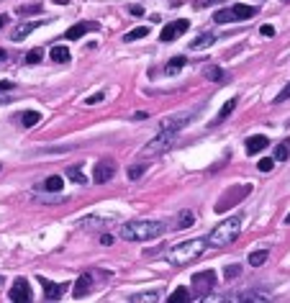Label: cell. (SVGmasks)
Instances as JSON below:
<instances>
[{
	"label": "cell",
	"instance_id": "6da1fadb",
	"mask_svg": "<svg viewBox=\"0 0 290 303\" xmlns=\"http://www.w3.org/2000/svg\"><path fill=\"white\" fill-rule=\"evenodd\" d=\"M167 231V224L162 221H129L121 226V236L126 241H149Z\"/></svg>",
	"mask_w": 290,
	"mask_h": 303
},
{
	"label": "cell",
	"instance_id": "7a4b0ae2",
	"mask_svg": "<svg viewBox=\"0 0 290 303\" xmlns=\"http://www.w3.org/2000/svg\"><path fill=\"white\" fill-rule=\"evenodd\" d=\"M206 239H188V241H180L172 249L164 252V260L170 265H188L193 260H198L203 252H206Z\"/></svg>",
	"mask_w": 290,
	"mask_h": 303
},
{
	"label": "cell",
	"instance_id": "3957f363",
	"mask_svg": "<svg viewBox=\"0 0 290 303\" xmlns=\"http://www.w3.org/2000/svg\"><path fill=\"white\" fill-rule=\"evenodd\" d=\"M239 231H241V216H231V219L221 221L216 229L208 234L206 244L208 247H226V244H231V241L239 236Z\"/></svg>",
	"mask_w": 290,
	"mask_h": 303
},
{
	"label": "cell",
	"instance_id": "277c9868",
	"mask_svg": "<svg viewBox=\"0 0 290 303\" xmlns=\"http://www.w3.org/2000/svg\"><path fill=\"white\" fill-rule=\"evenodd\" d=\"M257 16V8L254 5H231V8H223V10H216L213 13V21L216 23H239V21H249Z\"/></svg>",
	"mask_w": 290,
	"mask_h": 303
},
{
	"label": "cell",
	"instance_id": "5b68a950",
	"mask_svg": "<svg viewBox=\"0 0 290 303\" xmlns=\"http://www.w3.org/2000/svg\"><path fill=\"white\" fill-rule=\"evenodd\" d=\"M175 139H177V134L175 131H159L157 136H154V139H151L146 147H142L139 149V159H149V157H157V154H162V152H167V149H170L172 144H175Z\"/></svg>",
	"mask_w": 290,
	"mask_h": 303
},
{
	"label": "cell",
	"instance_id": "8992f818",
	"mask_svg": "<svg viewBox=\"0 0 290 303\" xmlns=\"http://www.w3.org/2000/svg\"><path fill=\"white\" fill-rule=\"evenodd\" d=\"M249 193H252V185H239V188L226 190L221 198H218V203H216V211H218V214H223L226 208H231V206H236L239 201H244V195H249Z\"/></svg>",
	"mask_w": 290,
	"mask_h": 303
},
{
	"label": "cell",
	"instance_id": "52a82bcc",
	"mask_svg": "<svg viewBox=\"0 0 290 303\" xmlns=\"http://www.w3.org/2000/svg\"><path fill=\"white\" fill-rule=\"evenodd\" d=\"M188 26H190V21L188 18H177V21H172V23H167L164 28H162V34H159V39L167 44V41H175L180 34H185L188 31Z\"/></svg>",
	"mask_w": 290,
	"mask_h": 303
},
{
	"label": "cell",
	"instance_id": "ba28073f",
	"mask_svg": "<svg viewBox=\"0 0 290 303\" xmlns=\"http://www.w3.org/2000/svg\"><path fill=\"white\" fill-rule=\"evenodd\" d=\"M113 175H116V162L113 159L95 162V170H93V180H95V183H111Z\"/></svg>",
	"mask_w": 290,
	"mask_h": 303
},
{
	"label": "cell",
	"instance_id": "9c48e42d",
	"mask_svg": "<svg viewBox=\"0 0 290 303\" xmlns=\"http://www.w3.org/2000/svg\"><path fill=\"white\" fill-rule=\"evenodd\" d=\"M195 113H198V108H193V111H182V113H177V116H172V118H167V121H162V129L164 131H180L185 124H190V121L195 118Z\"/></svg>",
	"mask_w": 290,
	"mask_h": 303
},
{
	"label": "cell",
	"instance_id": "30bf717a",
	"mask_svg": "<svg viewBox=\"0 0 290 303\" xmlns=\"http://www.w3.org/2000/svg\"><path fill=\"white\" fill-rule=\"evenodd\" d=\"M8 298L10 301H31L34 298V293H31V285H28L23 278H16V283H13V288H10V293H8Z\"/></svg>",
	"mask_w": 290,
	"mask_h": 303
},
{
	"label": "cell",
	"instance_id": "8fae6325",
	"mask_svg": "<svg viewBox=\"0 0 290 303\" xmlns=\"http://www.w3.org/2000/svg\"><path fill=\"white\" fill-rule=\"evenodd\" d=\"M193 285H195V288H198V291H201V293L211 291V288L216 285V272H213V270L195 272V275H193Z\"/></svg>",
	"mask_w": 290,
	"mask_h": 303
},
{
	"label": "cell",
	"instance_id": "7c38bea8",
	"mask_svg": "<svg viewBox=\"0 0 290 303\" xmlns=\"http://www.w3.org/2000/svg\"><path fill=\"white\" fill-rule=\"evenodd\" d=\"M98 28H100V23H95V21H87V23H74L72 28H67V31H65V39H82L87 31H98Z\"/></svg>",
	"mask_w": 290,
	"mask_h": 303
},
{
	"label": "cell",
	"instance_id": "4fadbf2b",
	"mask_svg": "<svg viewBox=\"0 0 290 303\" xmlns=\"http://www.w3.org/2000/svg\"><path fill=\"white\" fill-rule=\"evenodd\" d=\"M39 280L44 285V298H47V301H59L65 296V285H59L54 280H47V278H39Z\"/></svg>",
	"mask_w": 290,
	"mask_h": 303
},
{
	"label": "cell",
	"instance_id": "5bb4252c",
	"mask_svg": "<svg viewBox=\"0 0 290 303\" xmlns=\"http://www.w3.org/2000/svg\"><path fill=\"white\" fill-rule=\"evenodd\" d=\"M41 23H44V21H31V23H21V26H16V28H13V34H10V39H13V41H23L26 36H31Z\"/></svg>",
	"mask_w": 290,
	"mask_h": 303
},
{
	"label": "cell",
	"instance_id": "9a60e30c",
	"mask_svg": "<svg viewBox=\"0 0 290 303\" xmlns=\"http://www.w3.org/2000/svg\"><path fill=\"white\" fill-rule=\"evenodd\" d=\"M267 144H270V139L262 136V134L249 136V139H247V154H259L262 149H267Z\"/></svg>",
	"mask_w": 290,
	"mask_h": 303
},
{
	"label": "cell",
	"instance_id": "2e32d148",
	"mask_svg": "<svg viewBox=\"0 0 290 303\" xmlns=\"http://www.w3.org/2000/svg\"><path fill=\"white\" fill-rule=\"evenodd\" d=\"M90 285H93V278H90V275H80L77 280H74L72 296H74V298H85V296L90 293Z\"/></svg>",
	"mask_w": 290,
	"mask_h": 303
},
{
	"label": "cell",
	"instance_id": "e0dca14e",
	"mask_svg": "<svg viewBox=\"0 0 290 303\" xmlns=\"http://www.w3.org/2000/svg\"><path fill=\"white\" fill-rule=\"evenodd\" d=\"M16 121H18L23 129H31V126H36L39 121H41V113L39 111H23V113L16 116Z\"/></svg>",
	"mask_w": 290,
	"mask_h": 303
},
{
	"label": "cell",
	"instance_id": "ac0fdd59",
	"mask_svg": "<svg viewBox=\"0 0 290 303\" xmlns=\"http://www.w3.org/2000/svg\"><path fill=\"white\" fill-rule=\"evenodd\" d=\"M41 188L47 190V193H59V190L65 188V177H59V175H52V177H47V180H44V183H41Z\"/></svg>",
	"mask_w": 290,
	"mask_h": 303
},
{
	"label": "cell",
	"instance_id": "d6986e66",
	"mask_svg": "<svg viewBox=\"0 0 290 303\" xmlns=\"http://www.w3.org/2000/svg\"><path fill=\"white\" fill-rule=\"evenodd\" d=\"M236 301L262 303V301H270V293H265V291H247V293H241V296H236Z\"/></svg>",
	"mask_w": 290,
	"mask_h": 303
},
{
	"label": "cell",
	"instance_id": "ffe728a7",
	"mask_svg": "<svg viewBox=\"0 0 290 303\" xmlns=\"http://www.w3.org/2000/svg\"><path fill=\"white\" fill-rule=\"evenodd\" d=\"M49 57L54 59V62L65 65V62H70V49H67V47H62V44H57V47H52Z\"/></svg>",
	"mask_w": 290,
	"mask_h": 303
},
{
	"label": "cell",
	"instance_id": "44dd1931",
	"mask_svg": "<svg viewBox=\"0 0 290 303\" xmlns=\"http://www.w3.org/2000/svg\"><path fill=\"white\" fill-rule=\"evenodd\" d=\"M193 224H195V214H193V211H180L175 229H188V226H193Z\"/></svg>",
	"mask_w": 290,
	"mask_h": 303
},
{
	"label": "cell",
	"instance_id": "7402d4cb",
	"mask_svg": "<svg viewBox=\"0 0 290 303\" xmlns=\"http://www.w3.org/2000/svg\"><path fill=\"white\" fill-rule=\"evenodd\" d=\"M288 157H290V139H285V142H280L278 147H275L272 159H275V162H285Z\"/></svg>",
	"mask_w": 290,
	"mask_h": 303
},
{
	"label": "cell",
	"instance_id": "603a6c76",
	"mask_svg": "<svg viewBox=\"0 0 290 303\" xmlns=\"http://www.w3.org/2000/svg\"><path fill=\"white\" fill-rule=\"evenodd\" d=\"M185 62H188V59L185 57H172L170 59V62H167V67H164V72L167 75H177L182 67H185Z\"/></svg>",
	"mask_w": 290,
	"mask_h": 303
},
{
	"label": "cell",
	"instance_id": "cb8c5ba5",
	"mask_svg": "<svg viewBox=\"0 0 290 303\" xmlns=\"http://www.w3.org/2000/svg\"><path fill=\"white\" fill-rule=\"evenodd\" d=\"M213 41H216V36H213V34H201L198 39H193V41H190V49H203V47H211Z\"/></svg>",
	"mask_w": 290,
	"mask_h": 303
},
{
	"label": "cell",
	"instance_id": "d4e9b609",
	"mask_svg": "<svg viewBox=\"0 0 290 303\" xmlns=\"http://www.w3.org/2000/svg\"><path fill=\"white\" fill-rule=\"evenodd\" d=\"M267 257H270L267 249H257V252L249 254V265H252V267H262V265L267 262Z\"/></svg>",
	"mask_w": 290,
	"mask_h": 303
},
{
	"label": "cell",
	"instance_id": "484cf974",
	"mask_svg": "<svg viewBox=\"0 0 290 303\" xmlns=\"http://www.w3.org/2000/svg\"><path fill=\"white\" fill-rule=\"evenodd\" d=\"M206 77L213 82H223V80H228V75L221 67H206Z\"/></svg>",
	"mask_w": 290,
	"mask_h": 303
},
{
	"label": "cell",
	"instance_id": "4316f807",
	"mask_svg": "<svg viewBox=\"0 0 290 303\" xmlns=\"http://www.w3.org/2000/svg\"><path fill=\"white\" fill-rule=\"evenodd\" d=\"M67 177L72 180V183H77V185H85V183H87V177H85L82 167H77V164H74V167H70V170H67Z\"/></svg>",
	"mask_w": 290,
	"mask_h": 303
},
{
	"label": "cell",
	"instance_id": "83f0119b",
	"mask_svg": "<svg viewBox=\"0 0 290 303\" xmlns=\"http://www.w3.org/2000/svg\"><path fill=\"white\" fill-rule=\"evenodd\" d=\"M234 108H236V98L226 100V103H223V108H221V111H218V116H216V124H221V121H223L226 116H231V113H234Z\"/></svg>",
	"mask_w": 290,
	"mask_h": 303
},
{
	"label": "cell",
	"instance_id": "f1b7e54d",
	"mask_svg": "<svg viewBox=\"0 0 290 303\" xmlns=\"http://www.w3.org/2000/svg\"><path fill=\"white\" fill-rule=\"evenodd\" d=\"M144 36H149V26H139V28H131V31L126 34V41H139V39H144Z\"/></svg>",
	"mask_w": 290,
	"mask_h": 303
},
{
	"label": "cell",
	"instance_id": "f546056e",
	"mask_svg": "<svg viewBox=\"0 0 290 303\" xmlns=\"http://www.w3.org/2000/svg\"><path fill=\"white\" fill-rule=\"evenodd\" d=\"M18 16H36V13H41V3H31V5H18L16 8Z\"/></svg>",
	"mask_w": 290,
	"mask_h": 303
},
{
	"label": "cell",
	"instance_id": "4dcf8cb0",
	"mask_svg": "<svg viewBox=\"0 0 290 303\" xmlns=\"http://www.w3.org/2000/svg\"><path fill=\"white\" fill-rule=\"evenodd\" d=\"M131 301L134 303H157L159 301V293H136Z\"/></svg>",
	"mask_w": 290,
	"mask_h": 303
},
{
	"label": "cell",
	"instance_id": "1f68e13d",
	"mask_svg": "<svg viewBox=\"0 0 290 303\" xmlns=\"http://www.w3.org/2000/svg\"><path fill=\"white\" fill-rule=\"evenodd\" d=\"M144 170H146V162H136V164H131V167H129V177L131 180H139L144 175Z\"/></svg>",
	"mask_w": 290,
	"mask_h": 303
},
{
	"label": "cell",
	"instance_id": "d6a6232c",
	"mask_svg": "<svg viewBox=\"0 0 290 303\" xmlns=\"http://www.w3.org/2000/svg\"><path fill=\"white\" fill-rule=\"evenodd\" d=\"M41 59H44V49H31V52L26 54V62L28 65H39Z\"/></svg>",
	"mask_w": 290,
	"mask_h": 303
},
{
	"label": "cell",
	"instance_id": "836d02e7",
	"mask_svg": "<svg viewBox=\"0 0 290 303\" xmlns=\"http://www.w3.org/2000/svg\"><path fill=\"white\" fill-rule=\"evenodd\" d=\"M223 275H226V280H228V278H239V275H241V265H226Z\"/></svg>",
	"mask_w": 290,
	"mask_h": 303
},
{
	"label": "cell",
	"instance_id": "e575fe53",
	"mask_svg": "<svg viewBox=\"0 0 290 303\" xmlns=\"http://www.w3.org/2000/svg\"><path fill=\"white\" fill-rule=\"evenodd\" d=\"M190 296H188V288H177L175 293H170V298L167 301H188Z\"/></svg>",
	"mask_w": 290,
	"mask_h": 303
},
{
	"label": "cell",
	"instance_id": "d590c367",
	"mask_svg": "<svg viewBox=\"0 0 290 303\" xmlns=\"http://www.w3.org/2000/svg\"><path fill=\"white\" fill-rule=\"evenodd\" d=\"M257 167H259V172H270V170L275 167V159H272V157H265V159H259Z\"/></svg>",
	"mask_w": 290,
	"mask_h": 303
},
{
	"label": "cell",
	"instance_id": "8d00e7d4",
	"mask_svg": "<svg viewBox=\"0 0 290 303\" xmlns=\"http://www.w3.org/2000/svg\"><path fill=\"white\" fill-rule=\"evenodd\" d=\"M288 98H290V82H288V85L280 90V93H278V98H275V103H283V100H288Z\"/></svg>",
	"mask_w": 290,
	"mask_h": 303
},
{
	"label": "cell",
	"instance_id": "74e56055",
	"mask_svg": "<svg viewBox=\"0 0 290 303\" xmlns=\"http://www.w3.org/2000/svg\"><path fill=\"white\" fill-rule=\"evenodd\" d=\"M100 100H105V93H95V95H90V98H85V103H87V105H98Z\"/></svg>",
	"mask_w": 290,
	"mask_h": 303
},
{
	"label": "cell",
	"instance_id": "f35d334b",
	"mask_svg": "<svg viewBox=\"0 0 290 303\" xmlns=\"http://www.w3.org/2000/svg\"><path fill=\"white\" fill-rule=\"evenodd\" d=\"M259 34H262V36H275V26H262V28H259Z\"/></svg>",
	"mask_w": 290,
	"mask_h": 303
},
{
	"label": "cell",
	"instance_id": "ab89813d",
	"mask_svg": "<svg viewBox=\"0 0 290 303\" xmlns=\"http://www.w3.org/2000/svg\"><path fill=\"white\" fill-rule=\"evenodd\" d=\"M100 244H105V247H108V244H113V236H108V234H105V236L100 239Z\"/></svg>",
	"mask_w": 290,
	"mask_h": 303
},
{
	"label": "cell",
	"instance_id": "60d3db41",
	"mask_svg": "<svg viewBox=\"0 0 290 303\" xmlns=\"http://www.w3.org/2000/svg\"><path fill=\"white\" fill-rule=\"evenodd\" d=\"M13 87V82H8V80H0V90H10Z\"/></svg>",
	"mask_w": 290,
	"mask_h": 303
},
{
	"label": "cell",
	"instance_id": "b9f144b4",
	"mask_svg": "<svg viewBox=\"0 0 290 303\" xmlns=\"http://www.w3.org/2000/svg\"><path fill=\"white\" fill-rule=\"evenodd\" d=\"M129 10H131V13H134V16H142V13H144V10H142V8H139V5H131V8H129Z\"/></svg>",
	"mask_w": 290,
	"mask_h": 303
},
{
	"label": "cell",
	"instance_id": "7bdbcfd3",
	"mask_svg": "<svg viewBox=\"0 0 290 303\" xmlns=\"http://www.w3.org/2000/svg\"><path fill=\"white\" fill-rule=\"evenodd\" d=\"M5 21H8V16H0V28L5 26Z\"/></svg>",
	"mask_w": 290,
	"mask_h": 303
},
{
	"label": "cell",
	"instance_id": "ee69618b",
	"mask_svg": "<svg viewBox=\"0 0 290 303\" xmlns=\"http://www.w3.org/2000/svg\"><path fill=\"white\" fill-rule=\"evenodd\" d=\"M54 3H59V5H62V3H65V5H67V3H70V0H54Z\"/></svg>",
	"mask_w": 290,
	"mask_h": 303
},
{
	"label": "cell",
	"instance_id": "f6af8a7d",
	"mask_svg": "<svg viewBox=\"0 0 290 303\" xmlns=\"http://www.w3.org/2000/svg\"><path fill=\"white\" fill-rule=\"evenodd\" d=\"M0 170H3V164H0Z\"/></svg>",
	"mask_w": 290,
	"mask_h": 303
},
{
	"label": "cell",
	"instance_id": "bcb514c9",
	"mask_svg": "<svg viewBox=\"0 0 290 303\" xmlns=\"http://www.w3.org/2000/svg\"><path fill=\"white\" fill-rule=\"evenodd\" d=\"M0 283H3V280H0Z\"/></svg>",
	"mask_w": 290,
	"mask_h": 303
},
{
	"label": "cell",
	"instance_id": "7dc6e473",
	"mask_svg": "<svg viewBox=\"0 0 290 303\" xmlns=\"http://www.w3.org/2000/svg\"><path fill=\"white\" fill-rule=\"evenodd\" d=\"M285 3H288V0H285Z\"/></svg>",
	"mask_w": 290,
	"mask_h": 303
}]
</instances>
